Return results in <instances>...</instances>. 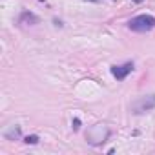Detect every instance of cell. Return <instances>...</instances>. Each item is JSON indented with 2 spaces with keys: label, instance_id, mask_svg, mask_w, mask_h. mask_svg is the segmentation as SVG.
Instances as JSON below:
<instances>
[{
  "label": "cell",
  "instance_id": "cell-1",
  "mask_svg": "<svg viewBox=\"0 0 155 155\" xmlns=\"http://www.w3.org/2000/svg\"><path fill=\"white\" fill-rule=\"evenodd\" d=\"M110 133H111V131H110V126H108V124L97 122V124H93V126L88 128V131H86V140H88V144H91V146H101V144H104V142L108 140Z\"/></svg>",
  "mask_w": 155,
  "mask_h": 155
},
{
  "label": "cell",
  "instance_id": "cell-2",
  "mask_svg": "<svg viewBox=\"0 0 155 155\" xmlns=\"http://www.w3.org/2000/svg\"><path fill=\"white\" fill-rule=\"evenodd\" d=\"M155 108V93H148V95H140L137 97L131 104H130V110L133 115H142L146 111H151Z\"/></svg>",
  "mask_w": 155,
  "mask_h": 155
},
{
  "label": "cell",
  "instance_id": "cell-3",
  "mask_svg": "<svg viewBox=\"0 0 155 155\" xmlns=\"http://www.w3.org/2000/svg\"><path fill=\"white\" fill-rule=\"evenodd\" d=\"M128 28L135 33H146L155 28V18L151 15H139L128 22Z\"/></svg>",
  "mask_w": 155,
  "mask_h": 155
},
{
  "label": "cell",
  "instance_id": "cell-4",
  "mask_svg": "<svg viewBox=\"0 0 155 155\" xmlns=\"http://www.w3.org/2000/svg\"><path fill=\"white\" fill-rule=\"evenodd\" d=\"M131 71H133V62H126V64H120V66H111V75L117 81H124Z\"/></svg>",
  "mask_w": 155,
  "mask_h": 155
},
{
  "label": "cell",
  "instance_id": "cell-5",
  "mask_svg": "<svg viewBox=\"0 0 155 155\" xmlns=\"http://www.w3.org/2000/svg\"><path fill=\"white\" fill-rule=\"evenodd\" d=\"M18 22L24 24V26H35V24H38V17L33 15V13H29V11H24V13L20 15Z\"/></svg>",
  "mask_w": 155,
  "mask_h": 155
},
{
  "label": "cell",
  "instance_id": "cell-6",
  "mask_svg": "<svg viewBox=\"0 0 155 155\" xmlns=\"http://www.w3.org/2000/svg\"><path fill=\"white\" fill-rule=\"evenodd\" d=\"M20 135H22V130H20V126H18V124L11 126V128H9V130H6V133H4V137H6L8 140H15V139H20Z\"/></svg>",
  "mask_w": 155,
  "mask_h": 155
},
{
  "label": "cell",
  "instance_id": "cell-7",
  "mask_svg": "<svg viewBox=\"0 0 155 155\" xmlns=\"http://www.w3.org/2000/svg\"><path fill=\"white\" fill-rule=\"evenodd\" d=\"M24 142H26V144H37V142H38V135H29V137L24 139Z\"/></svg>",
  "mask_w": 155,
  "mask_h": 155
},
{
  "label": "cell",
  "instance_id": "cell-8",
  "mask_svg": "<svg viewBox=\"0 0 155 155\" xmlns=\"http://www.w3.org/2000/svg\"><path fill=\"white\" fill-rule=\"evenodd\" d=\"M79 126H81V120H79V119H75V120H73V130L77 131V130H79Z\"/></svg>",
  "mask_w": 155,
  "mask_h": 155
},
{
  "label": "cell",
  "instance_id": "cell-9",
  "mask_svg": "<svg viewBox=\"0 0 155 155\" xmlns=\"http://www.w3.org/2000/svg\"><path fill=\"white\" fill-rule=\"evenodd\" d=\"M88 2H95V4H99V2H102V0H88Z\"/></svg>",
  "mask_w": 155,
  "mask_h": 155
},
{
  "label": "cell",
  "instance_id": "cell-10",
  "mask_svg": "<svg viewBox=\"0 0 155 155\" xmlns=\"http://www.w3.org/2000/svg\"><path fill=\"white\" fill-rule=\"evenodd\" d=\"M133 2H137V4H140V2H142V0H133Z\"/></svg>",
  "mask_w": 155,
  "mask_h": 155
}]
</instances>
